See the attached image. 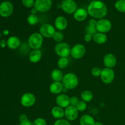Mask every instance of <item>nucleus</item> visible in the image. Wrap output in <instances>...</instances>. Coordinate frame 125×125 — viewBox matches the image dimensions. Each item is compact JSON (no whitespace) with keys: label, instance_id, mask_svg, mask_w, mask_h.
<instances>
[{"label":"nucleus","instance_id":"nucleus-1","mask_svg":"<svg viewBox=\"0 0 125 125\" xmlns=\"http://www.w3.org/2000/svg\"><path fill=\"white\" fill-rule=\"evenodd\" d=\"M89 15L95 19H102L107 14L108 9L106 5L100 0H93L87 7Z\"/></svg>","mask_w":125,"mask_h":125},{"label":"nucleus","instance_id":"nucleus-2","mask_svg":"<svg viewBox=\"0 0 125 125\" xmlns=\"http://www.w3.org/2000/svg\"><path fill=\"white\" fill-rule=\"evenodd\" d=\"M62 83L65 88L68 90H73L78 87L79 79L76 74L70 72L63 76Z\"/></svg>","mask_w":125,"mask_h":125},{"label":"nucleus","instance_id":"nucleus-3","mask_svg":"<svg viewBox=\"0 0 125 125\" xmlns=\"http://www.w3.org/2000/svg\"><path fill=\"white\" fill-rule=\"evenodd\" d=\"M43 43V37L40 32H34L29 37L28 46L32 50H40Z\"/></svg>","mask_w":125,"mask_h":125},{"label":"nucleus","instance_id":"nucleus-4","mask_svg":"<svg viewBox=\"0 0 125 125\" xmlns=\"http://www.w3.org/2000/svg\"><path fill=\"white\" fill-rule=\"evenodd\" d=\"M71 49L72 48L67 43L62 42L56 44L54 47V51L60 57H68L70 56Z\"/></svg>","mask_w":125,"mask_h":125},{"label":"nucleus","instance_id":"nucleus-5","mask_svg":"<svg viewBox=\"0 0 125 125\" xmlns=\"http://www.w3.org/2000/svg\"><path fill=\"white\" fill-rule=\"evenodd\" d=\"M86 53V48L84 45L78 43L74 45L71 49V56L74 59H81Z\"/></svg>","mask_w":125,"mask_h":125},{"label":"nucleus","instance_id":"nucleus-6","mask_svg":"<svg viewBox=\"0 0 125 125\" xmlns=\"http://www.w3.org/2000/svg\"><path fill=\"white\" fill-rule=\"evenodd\" d=\"M112 25L111 21L104 18L98 20L96 26L97 31L104 34L109 32L112 29Z\"/></svg>","mask_w":125,"mask_h":125},{"label":"nucleus","instance_id":"nucleus-7","mask_svg":"<svg viewBox=\"0 0 125 125\" xmlns=\"http://www.w3.org/2000/svg\"><path fill=\"white\" fill-rule=\"evenodd\" d=\"M35 102H36L35 96L31 92L24 93L20 99V103L22 106L27 108L34 106Z\"/></svg>","mask_w":125,"mask_h":125},{"label":"nucleus","instance_id":"nucleus-8","mask_svg":"<svg viewBox=\"0 0 125 125\" xmlns=\"http://www.w3.org/2000/svg\"><path fill=\"white\" fill-rule=\"evenodd\" d=\"M103 83L106 84H110L115 79V72L112 68H104L102 70L100 76Z\"/></svg>","mask_w":125,"mask_h":125},{"label":"nucleus","instance_id":"nucleus-9","mask_svg":"<svg viewBox=\"0 0 125 125\" xmlns=\"http://www.w3.org/2000/svg\"><path fill=\"white\" fill-rule=\"evenodd\" d=\"M13 11V6L10 1H4L0 4V16L4 18L10 17Z\"/></svg>","mask_w":125,"mask_h":125},{"label":"nucleus","instance_id":"nucleus-10","mask_svg":"<svg viewBox=\"0 0 125 125\" xmlns=\"http://www.w3.org/2000/svg\"><path fill=\"white\" fill-rule=\"evenodd\" d=\"M61 8L67 14H73L77 10V4L74 0H64L61 2Z\"/></svg>","mask_w":125,"mask_h":125},{"label":"nucleus","instance_id":"nucleus-11","mask_svg":"<svg viewBox=\"0 0 125 125\" xmlns=\"http://www.w3.org/2000/svg\"><path fill=\"white\" fill-rule=\"evenodd\" d=\"M39 32L45 38H52L54 34L56 32L55 28L51 24L45 23L40 27Z\"/></svg>","mask_w":125,"mask_h":125},{"label":"nucleus","instance_id":"nucleus-12","mask_svg":"<svg viewBox=\"0 0 125 125\" xmlns=\"http://www.w3.org/2000/svg\"><path fill=\"white\" fill-rule=\"evenodd\" d=\"M52 0H35L34 7L39 12H46L52 7Z\"/></svg>","mask_w":125,"mask_h":125},{"label":"nucleus","instance_id":"nucleus-13","mask_svg":"<svg viewBox=\"0 0 125 125\" xmlns=\"http://www.w3.org/2000/svg\"><path fill=\"white\" fill-rule=\"evenodd\" d=\"M79 115V111L76 107L70 105L65 109V119L69 122H73L78 118Z\"/></svg>","mask_w":125,"mask_h":125},{"label":"nucleus","instance_id":"nucleus-14","mask_svg":"<svg viewBox=\"0 0 125 125\" xmlns=\"http://www.w3.org/2000/svg\"><path fill=\"white\" fill-rule=\"evenodd\" d=\"M56 103L58 106L65 109L70 105V98L66 94H61L56 96Z\"/></svg>","mask_w":125,"mask_h":125},{"label":"nucleus","instance_id":"nucleus-15","mask_svg":"<svg viewBox=\"0 0 125 125\" xmlns=\"http://www.w3.org/2000/svg\"><path fill=\"white\" fill-rule=\"evenodd\" d=\"M117 58L112 53L106 54L103 58V63L106 68H112L117 65Z\"/></svg>","mask_w":125,"mask_h":125},{"label":"nucleus","instance_id":"nucleus-16","mask_svg":"<svg viewBox=\"0 0 125 125\" xmlns=\"http://www.w3.org/2000/svg\"><path fill=\"white\" fill-rule=\"evenodd\" d=\"M55 28L59 31H63L68 26V21L65 17L59 16L54 20Z\"/></svg>","mask_w":125,"mask_h":125},{"label":"nucleus","instance_id":"nucleus-17","mask_svg":"<svg viewBox=\"0 0 125 125\" xmlns=\"http://www.w3.org/2000/svg\"><path fill=\"white\" fill-rule=\"evenodd\" d=\"M88 15L89 14H88L87 10L84 8L77 9L75 12L73 13V17H74V20L79 22L85 20L87 18Z\"/></svg>","mask_w":125,"mask_h":125},{"label":"nucleus","instance_id":"nucleus-18","mask_svg":"<svg viewBox=\"0 0 125 125\" xmlns=\"http://www.w3.org/2000/svg\"><path fill=\"white\" fill-rule=\"evenodd\" d=\"M20 45L21 41L18 37L11 36L7 40V46L10 50H17Z\"/></svg>","mask_w":125,"mask_h":125},{"label":"nucleus","instance_id":"nucleus-19","mask_svg":"<svg viewBox=\"0 0 125 125\" xmlns=\"http://www.w3.org/2000/svg\"><path fill=\"white\" fill-rule=\"evenodd\" d=\"M63 84L61 82H53L50 85L49 90L52 94L58 95L63 91Z\"/></svg>","mask_w":125,"mask_h":125},{"label":"nucleus","instance_id":"nucleus-20","mask_svg":"<svg viewBox=\"0 0 125 125\" xmlns=\"http://www.w3.org/2000/svg\"><path fill=\"white\" fill-rule=\"evenodd\" d=\"M42 57V52L40 50H33L29 53V60L31 63H38Z\"/></svg>","mask_w":125,"mask_h":125},{"label":"nucleus","instance_id":"nucleus-21","mask_svg":"<svg viewBox=\"0 0 125 125\" xmlns=\"http://www.w3.org/2000/svg\"><path fill=\"white\" fill-rule=\"evenodd\" d=\"M51 115L57 120L62 119L65 117V110L58 106H54L51 111Z\"/></svg>","mask_w":125,"mask_h":125},{"label":"nucleus","instance_id":"nucleus-22","mask_svg":"<svg viewBox=\"0 0 125 125\" xmlns=\"http://www.w3.org/2000/svg\"><path fill=\"white\" fill-rule=\"evenodd\" d=\"M93 40L98 45H103L106 43L107 41V36L106 34L98 32L93 36Z\"/></svg>","mask_w":125,"mask_h":125},{"label":"nucleus","instance_id":"nucleus-23","mask_svg":"<svg viewBox=\"0 0 125 125\" xmlns=\"http://www.w3.org/2000/svg\"><path fill=\"white\" fill-rule=\"evenodd\" d=\"M95 121L92 116L88 114H84L79 120L80 125H95Z\"/></svg>","mask_w":125,"mask_h":125},{"label":"nucleus","instance_id":"nucleus-24","mask_svg":"<svg viewBox=\"0 0 125 125\" xmlns=\"http://www.w3.org/2000/svg\"><path fill=\"white\" fill-rule=\"evenodd\" d=\"M51 78L54 82H61L63 78V73L61 70L54 69L51 72Z\"/></svg>","mask_w":125,"mask_h":125},{"label":"nucleus","instance_id":"nucleus-25","mask_svg":"<svg viewBox=\"0 0 125 125\" xmlns=\"http://www.w3.org/2000/svg\"><path fill=\"white\" fill-rule=\"evenodd\" d=\"M81 98L83 101H85V103H89L90 102L93 100L94 95H93V93L90 90H84L81 93Z\"/></svg>","mask_w":125,"mask_h":125},{"label":"nucleus","instance_id":"nucleus-26","mask_svg":"<svg viewBox=\"0 0 125 125\" xmlns=\"http://www.w3.org/2000/svg\"><path fill=\"white\" fill-rule=\"evenodd\" d=\"M69 64L68 57H60L57 61V66L60 69H65Z\"/></svg>","mask_w":125,"mask_h":125},{"label":"nucleus","instance_id":"nucleus-27","mask_svg":"<svg viewBox=\"0 0 125 125\" xmlns=\"http://www.w3.org/2000/svg\"><path fill=\"white\" fill-rule=\"evenodd\" d=\"M114 6L118 12L125 13V0H117L115 3Z\"/></svg>","mask_w":125,"mask_h":125},{"label":"nucleus","instance_id":"nucleus-28","mask_svg":"<svg viewBox=\"0 0 125 125\" xmlns=\"http://www.w3.org/2000/svg\"><path fill=\"white\" fill-rule=\"evenodd\" d=\"M39 17L37 15L30 14L27 17V22L31 26H35L39 23Z\"/></svg>","mask_w":125,"mask_h":125},{"label":"nucleus","instance_id":"nucleus-29","mask_svg":"<svg viewBox=\"0 0 125 125\" xmlns=\"http://www.w3.org/2000/svg\"><path fill=\"white\" fill-rule=\"evenodd\" d=\"M63 38H64V36H63V34L60 31H56L52 37L53 40L57 43L62 42L63 40Z\"/></svg>","mask_w":125,"mask_h":125},{"label":"nucleus","instance_id":"nucleus-30","mask_svg":"<svg viewBox=\"0 0 125 125\" xmlns=\"http://www.w3.org/2000/svg\"><path fill=\"white\" fill-rule=\"evenodd\" d=\"M87 106V103L81 100V101H79V103L77 104V105L76 106V108L79 112H83L85 110H86Z\"/></svg>","mask_w":125,"mask_h":125},{"label":"nucleus","instance_id":"nucleus-31","mask_svg":"<svg viewBox=\"0 0 125 125\" xmlns=\"http://www.w3.org/2000/svg\"><path fill=\"white\" fill-rule=\"evenodd\" d=\"M22 4L27 8H33L35 4V0H21Z\"/></svg>","mask_w":125,"mask_h":125},{"label":"nucleus","instance_id":"nucleus-32","mask_svg":"<svg viewBox=\"0 0 125 125\" xmlns=\"http://www.w3.org/2000/svg\"><path fill=\"white\" fill-rule=\"evenodd\" d=\"M85 32H86V34H90V35H92V36H94L96 33L98 32L96 27L90 26L89 25H88L86 27V28H85Z\"/></svg>","mask_w":125,"mask_h":125},{"label":"nucleus","instance_id":"nucleus-33","mask_svg":"<svg viewBox=\"0 0 125 125\" xmlns=\"http://www.w3.org/2000/svg\"><path fill=\"white\" fill-rule=\"evenodd\" d=\"M102 70L100 67H94L92 68L91 71V73L95 77H100L101 74Z\"/></svg>","mask_w":125,"mask_h":125},{"label":"nucleus","instance_id":"nucleus-34","mask_svg":"<svg viewBox=\"0 0 125 125\" xmlns=\"http://www.w3.org/2000/svg\"><path fill=\"white\" fill-rule=\"evenodd\" d=\"M32 125H47V123L44 118H37L32 122Z\"/></svg>","mask_w":125,"mask_h":125},{"label":"nucleus","instance_id":"nucleus-35","mask_svg":"<svg viewBox=\"0 0 125 125\" xmlns=\"http://www.w3.org/2000/svg\"><path fill=\"white\" fill-rule=\"evenodd\" d=\"M54 125H71L70 122L68 120H67V119H62L57 120L56 122L54 123Z\"/></svg>","mask_w":125,"mask_h":125},{"label":"nucleus","instance_id":"nucleus-36","mask_svg":"<svg viewBox=\"0 0 125 125\" xmlns=\"http://www.w3.org/2000/svg\"><path fill=\"white\" fill-rule=\"evenodd\" d=\"M79 101H80V100H79V99L78 98L77 96H72V97L70 98V105L71 106H74V107H76V106L77 104L79 103Z\"/></svg>","mask_w":125,"mask_h":125},{"label":"nucleus","instance_id":"nucleus-37","mask_svg":"<svg viewBox=\"0 0 125 125\" xmlns=\"http://www.w3.org/2000/svg\"><path fill=\"white\" fill-rule=\"evenodd\" d=\"M19 120L20 122H26V121L28 120V118L27 115L24 114H21L19 117Z\"/></svg>","mask_w":125,"mask_h":125},{"label":"nucleus","instance_id":"nucleus-38","mask_svg":"<svg viewBox=\"0 0 125 125\" xmlns=\"http://www.w3.org/2000/svg\"><path fill=\"white\" fill-rule=\"evenodd\" d=\"M96 24H97V20L95 18H92V19H90L89 21V24L88 25L90 26L96 27Z\"/></svg>","mask_w":125,"mask_h":125},{"label":"nucleus","instance_id":"nucleus-39","mask_svg":"<svg viewBox=\"0 0 125 125\" xmlns=\"http://www.w3.org/2000/svg\"><path fill=\"white\" fill-rule=\"evenodd\" d=\"M93 39V36L90 34H85V35H84V40L86 42H90Z\"/></svg>","mask_w":125,"mask_h":125},{"label":"nucleus","instance_id":"nucleus-40","mask_svg":"<svg viewBox=\"0 0 125 125\" xmlns=\"http://www.w3.org/2000/svg\"><path fill=\"white\" fill-rule=\"evenodd\" d=\"M6 46H7V41H6L5 40H1L0 41V46L2 48H4L6 47Z\"/></svg>","mask_w":125,"mask_h":125},{"label":"nucleus","instance_id":"nucleus-41","mask_svg":"<svg viewBox=\"0 0 125 125\" xmlns=\"http://www.w3.org/2000/svg\"><path fill=\"white\" fill-rule=\"evenodd\" d=\"M18 125H32V123L30 120H28V121L24 122H21Z\"/></svg>","mask_w":125,"mask_h":125},{"label":"nucleus","instance_id":"nucleus-42","mask_svg":"<svg viewBox=\"0 0 125 125\" xmlns=\"http://www.w3.org/2000/svg\"><path fill=\"white\" fill-rule=\"evenodd\" d=\"M39 12V11L37 10L35 8V7H33V8H32L31 10V14H33V15H36L37 13Z\"/></svg>","mask_w":125,"mask_h":125},{"label":"nucleus","instance_id":"nucleus-43","mask_svg":"<svg viewBox=\"0 0 125 125\" xmlns=\"http://www.w3.org/2000/svg\"><path fill=\"white\" fill-rule=\"evenodd\" d=\"M3 34H4V35H7L9 34V31L8 30H7V29H6V30H4L3 31Z\"/></svg>","mask_w":125,"mask_h":125},{"label":"nucleus","instance_id":"nucleus-44","mask_svg":"<svg viewBox=\"0 0 125 125\" xmlns=\"http://www.w3.org/2000/svg\"><path fill=\"white\" fill-rule=\"evenodd\" d=\"M95 125H103V124L100 122H95Z\"/></svg>","mask_w":125,"mask_h":125},{"label":"nucleus","instance_id":"nucleus-45","mask_svg":"<svg viewBox=\"0 0 125 125\" xmlns=\"http://www.w3.org/2000/svg\"><path fill=\"white\" fill-rule=\"evenodd\" d=\"M86 1H93V0H86Z\"/></svg>","mask_w":125,"mask_h":125},{"label":"nucleus","instance_id":"nucleus-46","mask_svg":"<svg viewBox=\"0 0 125 125\" xmlns=\"http://www.w3.org/2000/svg\"><path fill=\"white\" fill-rule=\"evenodd\" d=\"M61 1H64V0H61Z\"/></svg>","mask_w":125,"mask_h":125},{"label":"nucleus","instance_id":"nucleus-47","mask_svg":"<svg viewBox=\"0 0 125 125\" xmlns=\"http://www.w3.org/2000/svg\"><path fill=\"white\" fill-rule=\"evenodd\" d=\"M1 34H0V36H1Z\"/></svg>","mask_w":125,"mask_h":125}]
</instances>
